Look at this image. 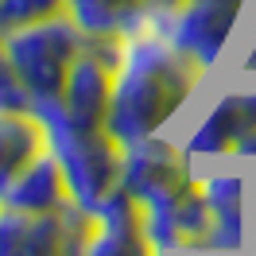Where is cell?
<instances>
[{
    "mask_svg": "<svg viewBox=\"0 0 256 256\" xmlns=\"http://www.w3.org/2000/svg\"><path fill=\"white\" fill-rule=\"evenodd\" d=\"M198 190L210 210V256H252L256 175H244L237 160L198 167Z\"/></svg>",
    "mask_w": 256,
    "mask_h": 256,
    "instance_id": "5",
    "label": "cell"
},
{
    "mask_svg": "<svg viewBox=\"0 0 256 256\" xmlns=\"http://www.w3.org/2000/svg\"><path fill=\"white\" fill-rule=\"evenodd\" d=\"M47 124V148L58 160L74 206L97 214V206L120 190V144L105 128H74L54 116H39Z\"/></svg>",
    "mask_w": 256,
    "mask_h": 256,
    "instance_id": "3",
    "label": "cell"
},
{
    "mask_svg": "<svg viewBox=\"0 0 256 256\" xmlns=\"http://www.w3.org/2000/svg\"><path fill=\"white\" fill-rule=\"evenodd\" d=\"M120 43L124 39H94V35H86V47L70 66L58 101L35 105V112L66 120L74 128H105L109 97H112V70L120 62Z\"/></svg>",
    "mask_w": 256,
    "mask_h": 256,
    "instance_id": "6",
    "label": "cell"
},
{
    "mask_svg": "<svg viewBox=\"0 0 256 256\" xmlns=\"http://www.w3.org/2000/svg\"><path fill=\"white\" fill-rule=\"evenodd\" d=\"M66 16L94 39H124L152 20V8L148 0H66Z\"/></svg>",
    "mask_w": 256,
    "mask_h": 256,
    "instance_id": "14",
    "label": "cell"
},
{
    "mask_svg": "<svg viewBox=\"0 0 256 256\" xmlns=\"http://www.w3.org/2000/svg\"><path fill=\"white\" fill-rule=\"evenodd\" d=\"M256 0H178L175 8L156 12L152 24L178 54H186L206 78H214L233 47L240 16Z\"/></svg>",
    "mask_w": 256,
    "mask_h": 256,
    "instance_id": "4",
    "label": "cell"
},
{
    "mask_svg": "<svg viewBox=\"0 0 256 256\" xmlns=\"http://www.w3.org/2000/svg\"><path fill=\"white\" fill-rule=\"evenodd\" d=\"M0 256H66L62 214H24L0 202Z\"/></svg>",
    "mask_w": 256,
    "mask_h": 256,
    "instance_id": "11",
    "label": "cell"
},
{
    "mask_svg": "<svg viewBox=\"0 0 256 256\" xmlns=\"http://www.w3.org/2000/svg\"><path fill=\"white\" fill-rule=\"evenodd\" d=\"M252 252H256V210H252Z\"/></svg>",
    "mask_w": 256,
    "mask_h": 256,
    "instance_id": "18",
    "label": "cell"
},
{
    "mask_svg": "<svg viewBox=\"0 0 256 256\" xmlns=\"http://www.w3.org/2000/svg\"><path fill=\"white\" fill-rule=\"evenodd\" d=\"M252 128H256V90L233 86V90H222L214 97L178 140L198 167H206L218 160H233L237 144Z\"/></svg>",
    "mask_w": 256,
    "mask_h": 256,
    "instance_id": "8",
    "label": "cell"
},
{
    "mask_svg": "<svg viewBox=\"0 0 256 256\" xmlns=\"http://www.w3.org/2000/svg\"><path fill=\"white\" fill-rule=\"evenodd\" d=\"M144 233L160 256H210V210L194 182L171 202L140 210Z\"/></svg>",
    "mask_w": 256,
    "mask_h": 256,
    "instance_id": "9",
    "label": "cell"
},
{
    "mask_svg": "<svg viewBox=\"0 0 256 256\" xmlns=\"http://www.w3.org/2000/svg\"><path fill=\"white\" fill-rule=\"evenodd\" d=\"M0 47L8 54V62L16 66L20 82L28 86L32 101L47 105V101H58V94H62L66 74L86 47V32L70 16H54L16 28V32H4Z\"/></svg>",
    "mask_w": 256,
    "mask_h": 256,
    "instance_id": "2",
    "label": "cell"
},
{
    "mask_svg": "<svg viewBox=\"0 0 256 256\" xmlns=\"http://www.w3.org/2000/svg\"><path fill=\"white\" fill-rule=\"evenodd\" d=\"M198 182V163L186 156L178 136L160 132L136 144H120V186L140 210L171 202Z\"/></svg>",
    "mask_w": 256,
    "mask_h": 256,
    "instance_id": "7",
    "label": "cell"
},
{
    "mask_svg": "<svg viewBox=\"0 0 256 256\" xmlns=\"http://www.w3.org/2000/svg\"><path fill=\"white\" fill-rule=\"evenodd\" d=\"M35 109L32 94H28V86L20 82L16 66L8 62V54L0 47V112H28Z\"/></svg>",
    "mask_w": 256,
    "mask_h": 256,
    "instance_id": "16",
    "label": "cell"
},
{
    "mask_svg": "<svg viewBox=\"0 0 256 256\" xmlns=\"http://www.w3.org/2000/svg\"><path fill=\"white\" fill-rule=\"evenodd\" d=\"M0 202L12 206V210H24V214H62L74 202L70 186H66V175L58 167V160L50 156V148L4 190Z\"/></svg>",
    "mask_w": 256,
    "mask_h": 256,
    "instance_id": "12",
    "label": "cell"
},
{
    "mask_svg": "<svg viewBox=\"0 0 256 256\" xmlns=\"http://www.w3.org/2000/svg\"><path fill=\"white\" fill-rule=\"evenodd\" d=\"M47 152V124L39 112H0V198Z\"/></svg>",
    "mask_w": 256,
    "mask_h": 256,
    "instance_id": "13",
    "label": "cell"
},
{
    "mask_svg": "<svg viewBox=\"0 0 256 256\" xmlns=\"http://www.w3.org/2000/svg\"><path fill=\"white\" fill-rule=\"evenodd\" d=\"M206 82V74L186 54H178L148 20L140 32L124 35L120 43L105 132L116 144H136L148 136L171 132V124L198 101Z\"/></svg>",
    "mask_w": 256,
    "mask_h": 256,
    "instance_id": "1",
    "label": "cell"
},
{
    "mask_svg": "<svg viewBox=\"0 0 256 256\" xmlns=\"http://www.w3.org/2000/svg\"><path fill=\"white\" fill-rule=\"evenodd\" d=\"M82 256H160L144 233V214L120 186L112 190L94 214V233Z\"/></svg>",
    "mask_w": 256,
    "mask_h": 256,
    "instance_id": "10",
    "label": "cell"
},
{
    "mask_svg": "<svg viewBox=\"0 0 256 256\" xmlns=\"http://www.w3.org/2000/svg\"><path fill=\"white\" fill-rule=\"evenodd\" d=\"M178 0H148V8H152V16H156V12H167V8H175Z\"/></svg>",
    "mask_w": 256,
    "mask_h": 256,
    "instance_id": "17",
    "label": "cell"
},
{
    "mask_svg": "<svg viewBox=\"0 0 256 256\" xmlns=\"http://www.w3.org/2000/svg\"><path fill=\"white\" fill-rule=\"evenodd\" d=\"M54 16H66V0H0V35Z\"/></svg>",
    "mask_w": 256,
    "mask_h": 256,
    "instance_id": "15",
    "label": "cell"
}]
</instances>
